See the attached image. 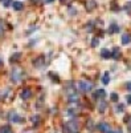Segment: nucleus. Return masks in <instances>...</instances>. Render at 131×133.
Masks as SVG:
<instances>
[{"mask_svg": "<svg viewBox=\"0 0 131 133\" xmlns=\"http://www.w3.org/2000/svg\"><path fill=\"white\" fill-rule=\"evenodd\" d=\"M91 88H93V84L86 81V80H81L78 83V89L81 92H90Z\"/></svg>", "mask_w": 131, "mask_h": 133, "instance_id": "1", "label": "nucleus"}, {"mask_svg": "<svg viewBox=\"0 0 131 133\" xmlns=\"http://www.w3.org/2000/svg\"><path fill=\"white\" fill-rule=\"evenodd\" d=\"M11 77H12V81L17 83V81L20 80V77H21V71L19 69V68H15V69L12 71V75H11Z\"/></svg>", "mask_w": 131, "mask_h": 133, "instance_id": "2", "label": "nucleus"}, {"mask_svg": "<svg viewBox=\"0 0 131 133\" xmlns=\"http://www.w3.org/2000/svg\"><path fill=\"white\" fill-rule=\"evenodd\" d=\"M98 129L102 133H109V132H110V125H109L107 123H101L98 125Z\"/></svg>", "mask_w": 131, "mask_h": 133, "instance_id": "3", "label": "nucleus"}, {"mask_svg": "<svg viewBox=\"0 0 131 133\" xmlns=\"http://www.w3.org/2000/svg\"><path fill=\"white\" fill-rule=\"evenodd\" d=\"M105 96H106V90H103V89H98L94 93V98H103Z\"/></svg>", "mask_w": 131, "mask_h": 133, "instance_id": "4", "label": "nucleus"}, {"mask_svg": "<svg viewBox=\"0 0 131 133\" xmlns=\"http://www.w3.org/2000/svg\"><path fill=\"white\" fill-rule=\"evenodd\" d=\"M11 121H12V123H21L23 118L19 115H16V113H11Z\"/></svg>", "mask_w": 131, "mask_h": 133, "instance_id": "5", "label": "nucleus"}, {"mask_svg": "<svg viewBox=\"0 0 131 133\" xmlns=\"http://www.w3.org/2000/svg\"><path fill=\"white\" fill-rule=\"evenodd\" d=\"M30 96H32V92L29 89H24L23 93H21V98L23 100H28V98H30Z\"/></svg>", "mask_w": 131, "mask_h": 133, "instance_id": "6", "label": "nucleus"}, {"mask_svg": "<svg viewBox=\"0 0 131 133\" xmlns=\"http://www.w3.org/2000/svg\"><path fill=\"white\" fill-rule=\"evenodd\" d=\"M94 7H95V0H87V3H86V9L91 11V9H94Z\"/></svg>", "mask_w": 131, "mask_h": 133, "instance_id": "7", "label": "nucleus"}, {"mask_svg": "<svg viewBox=\"0 0 131 133\" xmlns=\"http://www.w3.org/2000/svg\"><path fill=\"white\" fill-rule=\"evenodd\" d=\"M102 83H103L105 85H107V84L110 83V75H109V72L103 73V76H102Z\"/></svg>", "mask_w": 131, "mask_h": 133, "instance_id": "8", "label": "nucleus"}, {"mask_svg": "<svg viewBox=\"0 0 131 133\" xmlns=\"http://www.w3.org/2000/svg\"><path fill=\"white\" fill-rule=\"evenodd\" d=\"M106 108H107V103H106V101H101V103H99V105H98V111L101 112V113H103L106 111Z\"/></svg>", "mask_w": 131, "mask_h": 133, "instance_id": "9", "label": "nucleus"}, {"mask_svg": "<svg viewBox=\"0 0 131 133\" xmlns=\"http://www.w3.org/2000/svg\"><path fill=\"white\" fill-rule=\"evenodd\" d=\"M101 56H102L103 59H110V57H111V52H110L109 49H102V51H101Z\"/></svg>", "mask_w": 131, "mask_h": 133, "instance_id": "10", "label": "nucleus"}, {"mask_svg": "<svg viewBox=\"0 0 131 133\" xmlns=\"http://www.w3.org/2000/svg\"><path fill=\"white\" fill-rule=\"evenodd\" d=\"M111 56H113L114 59H116V60H118V59H121V51H119V48H114Z\"/></svg>", "mask_w": 131, "mask_h": 133, "instance_id": "11", "label": "nucleus"}, {"mask_svg": "<svg viewBox=\"0 0 131 133\" xmlns=\"http://www.w3.org/2000/svg\"><path fill=\"white\" fill-rule=\"evenodd\" d=\"M130 41H131V36L129 35V33H126V35L122 36V44L126 45V44H129Z\"/></svg>", "mask_w": 131, "mask_h": 133, "instance_id": "12", "label": "nucleus"}, {"mask_svg": "<svg viewBox=\"0 0 131 133\" xmlns=\"http://www.w3.org/2000/svg\"><path fill=\"white\" fill-rule=\"evenodd\" d=\"M12 7H13V9H15V11H20V9H23V3H20V1H13Z\"/></svg>", "mask_w": 131, "mask_h": 133, "instance_id": "13", "label": "nucleus"}, {"mask_svg": "<svg viewBox=\"0 0 131 133\" xmlns=\"http://www.w3.org/2000/svg\"><path fill=\"white\" fill-rule=\"evenodd\" d=\"M109 32H110V33H116V32H119V27H118L116 24H111L110 28H109Z\"/></svg>", "mask_w": 131, "mask_h": 133, "instance_id": "14", "label": "nucleus"}, {"mask_svg": "<svg viewBox=\"0 0 131 133\" xmlns=\"http://www.w3.org/2000/svg\"><path fill=\"white\" fill-rule=\"evenodd\" d=\"M123 109H124L123 104H116V106H115V112L116 113H122V112H123Z\"/></svg>", "mask_w": 131, "mask_h": 133, "instance_id": "15", "label": "nucleus"}, {"mask_svg": "<svg viewBox=\"0 0 131 133\" xmlns=\"http://www.w3.org/2000/svg\"><path fill=\"white\" fill-rule=\"evenodd\" d=\"M77 100H78V96H77V93H73V95L69 96V101H70V103H76Z\"/></svg>", "mask_w": 131, "mask_h": 133, "instance_id": "16", "label": "nucleus"}, {"mask_svg": "<svg viewBox=\"0 0 131 133\" xmlns=\"http://www.w3.org/2000/svg\"><path fill=\"white\" fill-rule=\"evenodd\" d=\"M21 57V53H15V55H12V57H11V61H15V60H19V59Z\"/></svg>", "mask_w": 131, "mask_h": 133, "instance_id": "17", "label": "nucleus"}, {"mask_svg": "<svg viewBox=\"0 0 131 133\" xmlns=\"http://www.w3.org/2000/svg\"><path fill=\"white\" fill-rule=\"evenodd\" d=\"M62 132L64 133H74V132H72V129L68 126V124L66 125H64V128H62Z\"/></svg>", "mask_w": 131, "mask_h": 133, "instance_id": "18", "label": "nucleus"}, {"mask_svg": "<svg viewBox=\"0 0 131 133\" xmlns=\"http://www.w3.org/2000/svg\"><path fill=\"white\" fill-rule=\"evenodd\" d=\"M110 97H111V100H113L114 103H115V101H118V98H119L116 93H111V95H110Z\"/></svg>", "mask_w": 131, "mask_h": 133, "instance_id": "19", "label": "nucleus"}, {"mask_svg": "<svg viewBox=\"0 0 131 133\" xmlns=\"http://www.w3.org/2000/svg\"><path fill=\"white\" fill-rule=\"evenodd\" d=\"M1 133H11V128H9V126H3V128H1Z\"/></svg>", "mask_w": 131, "mask_h": 133, "instance_id": "20", "label": "nucleus"}, {"mask_svg": "<svg viewBox=\"0 0 131 133\" xmlns=\"http://www.w3.org/2000/svg\"><path fill=\"white\" fill-rule=\"evenodd\" d=\"M3 4H4V7H9L11 4H13V1H12V0H4Z\"/></svg>", "mask_w": 131, "mask_h": 133, "instance_id": "21", "label": "nucleus"}, {"mask_svg": "<svg viewBox=\"0 0 131 133\" xmlns=\"http://www.w3.org/2000/svg\"><path fill=\"white\" fill-rule=\"evenodd\" d=\"M32 121H33V124H38L40 117H38V116H33V117H32Z\"/></svg>", "mask_w": 131, "mask_h": 133, "instance_id": "22", "label": "nucleus"}, {"mask_svg": "<svg viewBox=\"0 0 131 133\" xmlns=\"http://www.w3.org/2000/svg\"><path fill=\"white\" fill-rule=\"evenodd\" d=\"M91 45H93V47H97V45H98V39H94V40L91 41Z\"/></svg>", "mask_w": 131, "mask_h": 133, "instance_id": "23", "label": "nucleus"}, {"mask_svg": "<svg viewBox=\"0 0 131 133\" xmlns=\"http://www.w3.org/2000/svg\"><path fill=\"white\" fill-rule=\"evenodd\" d=\"M126 101H127L129 104H131V95H127V96H126Z\"/></svg>", "mask_w": 131, "mask_h": 133, "instance_id": "24", "label": "nucleus"}, {"mask_svg": "<svg viewBox=\"0 0 131 133\" xmlns=\"http://www.w3.org/2000/svg\"><path fill=\"white\" fill-rule=\"evenodd\" d=\"M3 25H4V23H3L1 20H0V33L3 32Z\"/></svg>", "mask_w": 131, "mask_h": 133, "instance_id": "25", "label": "nucleus"}, {"mask_svg": "<svg viewBox=\"0 0 131 133\" xmlns=\"http://www.w3.org/2000/svg\"><path fill=\"white\" fill-rule=\"evenodd\" d=\"M126 9H127V11L131 9V4H130V3H129V4H126Z\"/></svg>", "mask_w": 131, "mask_h": 133, "instance_id": "26", "label": "nucleus"}, {"mask_svg": "<svg viewBox=\"0 0 131 133\" xmlns=\"http://www.w3.org/2000/svg\"><path fill=\"white\" fill-rule=\"evenodd\" d=\"M113 133H123V132H122L121 129H118V131H116V132H113Z\"/></svg>", "mask_w": 131, "mask_h": 133, "instance_id": "27", "label": "nucleus"}, {"mask_svg": "<svg viewBox=\"0 0 131 133\" xmlns=\"http://www.w3.org/2000/svg\"><path fill=\"white\" fill-rule=\"evenodd\" d=\"M54 0H45V3H53Z\"/></svg>", "mask_w": 131, "mask_h": 133, "instance_id": "28", "label": "nucleus"}, {"mask_svg": "<svg viewBox=\"0 0 131 133\" xmlns=\"http://www.w3.org/2000/svg\"><path fill=\"white\" fill-rule=\"evenodd\" d=\"M127 88H129V89H131V83H129V84H127Z\"/></svg>", "mask_w": 131, "mask_h": 133, "instance_id": "29", "label": "nucleus"}, {"mask_svg": "<svg viewBox=\"0 0 131 133\" xmlns=\"http://www.w3.org/2000/svg\"><path fill=\"white\" fill-rule=\"evenodd\" d=\"M129 132L131 133V124H130V125H129Z\"/></svg>", "mask_w": 131, "mask_h": 133, "instance_id": "30", "label": "nucleus"}, {"mask_svg": "<svg viewBox=\"0 0 131 133\" xmlns=\"http://www.w3.org/2000/svg\"><path fill=\"white\" fill-rule=\"evenodd\" d=\"M61 1H65V0H61Z\"/></svg>", "mask_w": 131, "mask_h": 133, "instance_id": "31", "label": "nucleus"}, {"mask_svg": "<svg viewBox=\"0 0 131 133\" xmlns=\"http://www.w3.org/2000/svg\"><path fill=\"white\" fill-rule=\"evenodd\" d=\"M74 133H77V132H74Z\"/></svg>", "mask_w": 131, "mask_h": 133, "instance_id": "32", "label": "nucleus"}]
</instances>
